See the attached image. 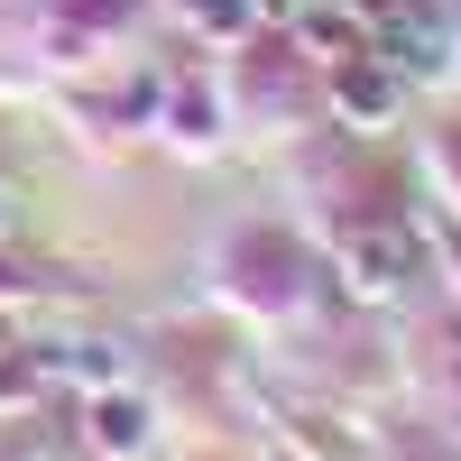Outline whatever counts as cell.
<instances>
[{
	"instance_id": "2",
	"label": "cell",
	"mask_w": 461,
	"mask_h": 461,
	"mask_svg": "<svg viewBox=\"0 0 461 461\" xmlns=\"http://www.w3.org/2000/svg\"><path fill=\"white\" fill-rule=\"evenodd\" d=\"M0 221H10V212H0Z\"/></svg>"
},
{
	"instance_id": "1",
	"label": "cell",
	"mask_w": 461,
	"mask_h": 461,
	"mask_svg": "<svg viewBox=\"0 0 461 461\" xmlns=\"http://www.w3.org/2000/svg\"><path fill=\"white\" fill-rule=\"evenodd\" d=\"M102 452H139V406H130V397L102 406Z\"/></svg>"
},
{
	"instance_id": "3",
	"label": "cell",
	"mask_w": 461,
	"mask_h": 461,
	"mask_svg": "<svg viewBox=\"0 0 461 461\" xmlns=\"http://www.w3.org/2000/svg\"><path fill=\"white\" fill-rule=\"evenodd\" d=\"M19 461H28V452H19Z\"/></svg>"
}]
</instances>
